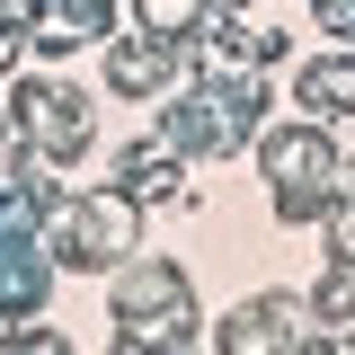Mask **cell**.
I'll return each instance as SVG.
<instances>
[{
	"instance_id": "cell-7",
	"label": "cell",
	"mask_w": 355,
	"mask_h": 355,
	"mask_svg": "<svg viewBox=\"0 0 355 355\" xmlns=\"http://www.w3.org/2000/svg\"><path fill=\"white\" fill-rule=\"evenodd\" d=\"M293 107H311L320 125L355 116V53H320V62H302V80H293Z\"/></svg>"
},
{
	"instance_id": "cell-8",
	"label": "cell",
	"mask_w": 355,
	"mask_h": 355,
	"mask_svg": "<svg viewBox=\"0 0 355 355\" xmlns=\"http://www.w3.org/2000/svg\"><path fill=\"white\" fill-rule=\"evenodd\" d=\"M116 187H125L133 205H169V196H178V151L160 142V133H151V142H133V151H125V178H116Z\"/></svg>"
},
{
	"instance_id": "cell-4",
	"label": "cell",
	"mask_w": 355,
	"mask_h": 355,
	"mask_svg": "<svg viewBox=\"0 0 355 355\" xmlns=\"http://www.w3.org/2000/svg\"><path fill=\"white\" fill-rule=\"evenodd\" d=\"M214 347H222V355H258V347H329V329H320L311 293H249V302L214 329Z\"/></svg>"
},
{
	"instance_id": "cell-5",
	"label": "cell",
	"mask_w": 355,
	"mask_h": 355,
	"mask_svg": "<svg viewBox=\"0 0 355 355\" xmlns=\"http://www.w3.org/2000/svg\"><path fill=\"white\" fill-rule=\"evenodd\" d=\"M9 116H18V133H36V142H44V160H80L89 133H98L89 89H71V80H27L18 98H9Z\"/></svg>"
},
{
	"instance_id": "cell-1",
	"label": "cell",
	"mask_w": 355,
	"mask_h": 355,
	"mask_svg": "<svg viewBox=\"0 0 355 355\" xmlns=\"http://www.w3.org/2000/svg\"><path fill=\"white\" fill-rule=\"evenodd\" d=\"M116 347L142 355V347H187L196 338V284L178 258H125L116 266Z\"/></svg>"
},
{
	"instance_id": "cell-6",
	"label": "cell",
	"mask_w": 355,
	"mask_h": 355,
	"mask_svg": "<svg viewBox=\"0 0 355 355\" xmlns=\"http://www.w3.org/2000/svg\"><path fill=\"white\" fill-rule=\"evenodd\" d=\"M169 71H178V36H151V27L107 53V89H116V98H151Z\"/></svg>"
},
{
	"instance_id": "cell-2",
	"label": "cell",
	"mask_w": 355,
	"mask_h": 355,
	"mask_svg": "<svg viewBox=\"0 0 355 355\" xmlns=\"http://www.w3.org/2000/svg\"><path fill=\"white\" fill-rule=\"evenodd\" d=\"M53 258L80 266V275H116V266L142 249V205L125 187H98V196H62L53 205Z\"/></svg>"
},
{
	"instance_id": "cell-3",
	"label": "cell",
	"mask_w": 355,
	"mask_h": 355,
	"mask_svg": "<svg viewBox=\"0 0 355 355\" xmlns=\"http://www.w3.org/2000/svg\"><path fill=\"white\" fill-rule=\"evenodd\" d=\"M258 160H266V178H275V214H284V222H320V214H329L338 187H329V125H320V116L266 133Z\"/></svg>"
},
{
	"instance_id": "cell-9",
	"label": "cell",
	"mask_w": 355,
	"mask_h": 355,
	"mask_svg": "<svg viewBox=\"0 0 355 355\" xmlns=\"http://www.w3.org/2000/svg\"><path fill=\"white\" fill-rule=\"evenodd\" d=\"M205 9H214V0H133V18H142L151 36H187Z\"/></svg>"
}]
</instances>
